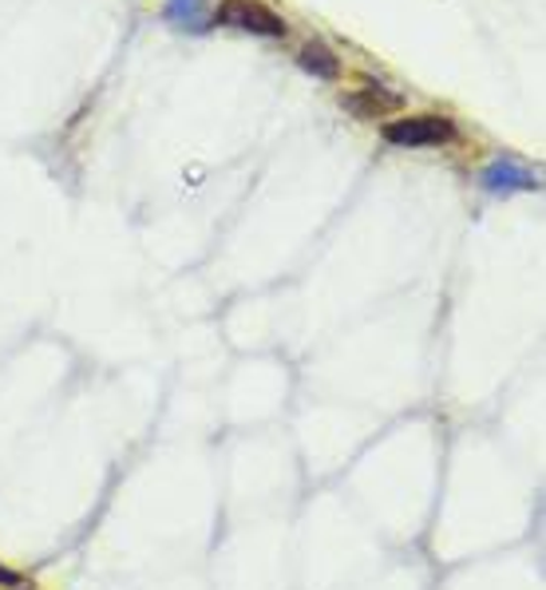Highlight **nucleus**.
<instances>
[{"label":"nucleus","mask_w":546,"mask_h":590,"mask_svg":"<svg viewBox=\"0 0 546 590\" xmlns=\"http://www.w3.org/2000/svg\"><path fill=\"white\" fill-rule=\"evenodd\" d=\"M384 139L393 147H440L456 139V124L443 116H404L384 124Z\"/></svg>","instance_id":"nucleus-1"},{"label":"nucleus","mask_w":546,"mask_h":590,"mask_svg":"<svg viewBox=\"0 0 546 590\" xmlns=\"http://www.w3.org/2000/svg\"><path fill=\"white\" fill-rule=\"evenodd\" d=\"M218 20L222 24H234V29L254 32V36H286V20L274 9H266L261 0H222Z\"/></svg>","instance_id":"nucleus-2"},{"label":"nucleus","mask_w":546,"mask_h":590,"mask_svg":"<svg viewBox=\"0 0 546 590\" xmlns=\"http://www.w3.org/2000/svg\"><path fill=\"white\" fill-rule=\"evenodd\" d=\"M480 183H483V191L503 194V199L515 191H538V179L523 163H515V159H495V163H488L480 174Z\"/></svg>","instance_id":"nucleus-3"},{"label":"nucleus","mask_w":546,"mask_h":590,"mask_svg":"<svg viewBox=\"0 0 546 590\" xmlns=\"http://www.w3.org/2000/svg\"><path fill=\"white\" fill-rule=\"evenodd\" d=\"M345 107H349V111H356L361 119H373V116H384L388 107H400V96H393V92H381V84H364V92L345 96Z\"/></svg>","instance_id":"nucleus-4"},{"label":"nucleus","mask_w":546,"mask_h":590,"mask_svg":"<svg viewBox=\"0 0 546 590\" xmlns=\"http://www.w3.org/2000/svg\"><path fill=\"white\" fill-rule=\"evenodd\" d=\"M298 60H301V68L313 72L317 79H336V76H341V60H336V52H329L325 44H321V40L306 44Z\"/></svg>","instance_id":"nucleus-5"},{"label":"nucleus","mask_w":546,"mask_h":590,"mask_svg":"<svg viewBox=\"0 0 546 590\" xmlns=\"http://www.w3.org/2000/svg\"><path fill=\"white\" fill-rule=\"evenodd\" d=\"M206 0H167V20L174 29H202L206 24Z\"/></svg>","instance_id":"nucleus-6"},{"label":"nucleus","mask_w":546,"mask_h":590,"mask_svg":"<svg viewBox=\"0 0 546 590\" xmlns=\"http://www.w3.org/2000/svg\"><path fill=\"white\" fill-rule=\"evenodd\" d=\"M0 587H20V575L9 571V567H0Z\"/></svg>","instance_id":"nucleus-7"}]
</instances>
